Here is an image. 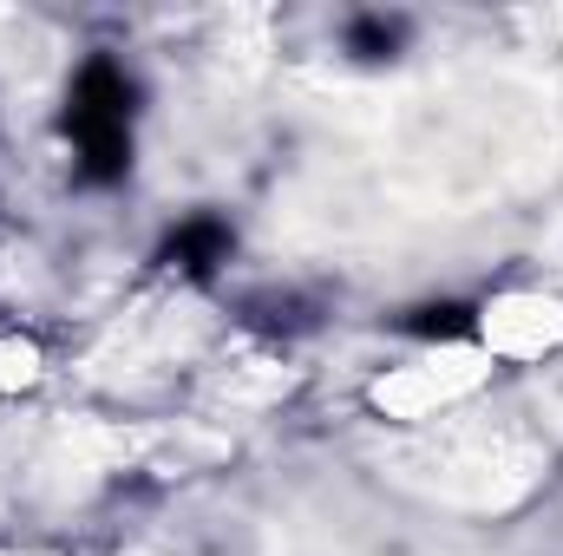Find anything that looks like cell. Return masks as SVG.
<instances>
[{
	"instance_id": "obj_2",
	"label": "cell",
	"mask_w": 563,
	"mask_h": 556,
	"mask_svg": "<svg viewBox=\"0 0 563 556\" xmlns=\"http://www.w3.org/2000/svg\"><path fill=\"white\" fill-rule=\"evenodd\" d=\"M164 263L170 269H184V276H217L223 263H230V223H217V216H190V223H177L170 236H164Z\"/></svg>"
},
{
	"instance_id": "obj_1",
	"label": "cell",
	"mask_w": 563,
	"mask_h": 556,
	"mask_svg": "<svg viewBox=\"0 0 563 556\" xmlns=\"http://www.w3.org/2000/svg\"><path fill=\"white\" fill-rule=\"evenodd\" d=\"M132 79L112 59H86L66 92V132L79 144L86 184H119L132 164Z\"/></svg>"
},
{
	"instance_id": "obj_3",
	"label": "cell",
	"mask_w": 563,
	"mask_h": 556,
	"mask_svg": "<svg viewBox=\"0 0 563 556\" xmlns=\"http://www.w3.org/2000/svg\"><path fill=\"white\" fill-rule=\"evenodd\" d=\"M407 334H420V341H459V334H472V308L465 301H426L407 314Z\"/></svg>"
},
{
	"instance_id": "obj_4",
	"label": "cell",
	"mask_w": 563,
	"mask_h": 556,
	"mask_svg": "<svg viewBox=\"0 0 563 556\" xmlns=\"http://www.w3.org/2000/svg\"><path fill=\"white\" fill-rule=\"evenodd\" d=\"M394 46H400V26L394 20H354L347 26V53H361V59H394Z\"/></svg>"
}]
</instances>
